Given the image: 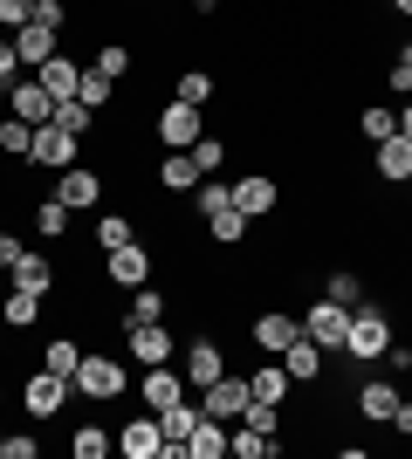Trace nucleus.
I'll use <instances>...</instances> for the list:
<instances>
[{
  "label": "nucleus",
  "mask_w": 412,
  "mask_h": 459,
  "mask_svg": "<svg viewBox=\"0 0 412 459\" xmlns=\"http://www.w3.org/2000/svg\"><path fill=\"white\" fill-rule=\"evenodd\" d=\"M227 453H234V459H275V453H282V432H255V425H227Z\"/></svg>",
  "instance_id": "nucleus-24"
},
{
  "label": "nucleus",
  "mask_w": 412,
  "mask_h": 459,
  "mask_svg": "<svg viewBox=\"0 0 412 459\" xmlns=\"http://www.w3.org/2000/svg\"><path fill=\"white\" fill-rule=\"evenodd\" d=\"M248 227H255V220H248L241 206H227V212H214V220H206V240H214V247H241V240H248Z\"/></svg>",
  "instance_id": "nucleus-28"
},
{
  "label": "nucleus",
  "mask_w": 412,
  "mask_h": 459,
  "mask_svg": "<svg viewBox=\"0 0 412 459\" xmlns=\"http://www.w3.org/2000/svg\"><path fill=\"white\" fill-rule=\"evenodd\" d=\"M35 76H41V90L56 96V103H69V96H76V82H83V62H76V56H48Z\"/></svg>",
  "instance_id": "nucleus-23"
},
{
  "label": "nucleus",
  "mask_w": 412,
  "mask_h": 459,
  "mask_svg": "<svg viewBox=\"0 0 412 459\" xmlns=\"http://www.w3.org/2000/svg\"><path fill=\"white\" fill-rule=\"evenodd\" d=\"M124 316H131V323H165V288H131V308H124Z\"/></svg>",
  "instance_id": "nucleus-38"
},
{
  "label": "nucleus",
  "mask_w": 412,
  "mask_h": 459,
  "mask_svg": "<svg viewBox=\"0 0 412 459\" xmlns=\"http://www.w3.org/2000/svg\"><path fill=\"white\" fill-rule=\"evenodd\" d=\"M103 281L124 288V295H131V288H145V281H152V247H145V240L110 247V254H103Z\"/></svg>",
  "instance_id": "nucleus-8"
},
{
  "label": "nucleus",
  "mask_w": 412,
  "mask_h": 459,
  "mask_svg": "<svg viewBox=\"0 0 412 459\" xmlns=\"http://www.w3.org/2000/svg\"><path fill=\"white\" fill-rule=\"evenodd\" d=\"M357 411H364L372 425H392V411H399V384L364 377V384H357Z\"/></svg>",
  "instance_id": "nucleus-25"
},
{
  "label": "nucleus",
  "mask_w": 412,
  "mask_h": 459,
  "mask_svg": "<svg viewBox=\"0 0 412 459\" xmlns=\"http://www.w3.org/2000/svg\"><path fill=\"white\" fill-rule=\"evenodd\" d=\"M131 391H137L145 411H165V404L186 398V370H179V364H145V377H137Z\"/></svg>",
  "instance_id": "nucleus-11"
},
{
  "label": "nucleus",
  "mask_w": 412,
  "mask_h": 459,
  "mask_svg": "<svg viewBox=\"0 0 412 459\" xmlns=\"http://www.w3.org/2000/svg\"><path fill=\"white\" fill-rule=\"evenodd\" d=\"M14 56L28 62V69H41L48 56H62V35H56V28H41V21H28V28H14Z\"/></svg>",
  "instance_id": "nucleus-21"
},
{
  "label": "nucleus",
  "mask_w": 412,
  "mask_h": 459,
  "mask_svg": "<svg viewBox=\"0 0 412 459\" xmlns=\"http://www.w3.org/2000/svg\"><path fill=\"white\" fill-rule=\"evenodd\" d=\"M83 391L90 404H118L124 391H131V370L118 364V357H103V350H83V364H76V377H69Z\"/></svg>",
  "instance_id": "nucleus-2"
},
{
  "label": "nucleus",
  "mask_w": 412,
  "mask_h": 459,
  "mask_svg": "<svg viewBox=\"0 0 412 459\" xmlns=\"http://www.w3.org/2000/svg\"><path fill=\"white\" fill-rule=\"evenodd\" d=\"M21 82V56H14V35L0 41V90H14Z\"/></svg>",
  "instance_id": "nucleus-45"
},
{
  "label": "nucleus",
  "mask_w": 412,
  "mask_h": 459,
  "mask_svg": "<svg viewBox=\"0 0 412 459\" xmlns=\"http://www.w3.org/2000/svg\"><path fill=\"white\" fill-rule=\"evenodd\" d=\"M7 110H14L21 124H56V96L41 90V76H21L14 90H7Z\"/></svg>",
  "instance_id": "nucleus-15"
},
{
  "label": "nucleus",
  "mask_w": 412,
  "mask_h": 459,
  "mask_svg": "<svg viewBox=\"0 0 412 459\" xmlns=\"http://www.w3.org/2000/svg\"><path fill=\"white\" fill-rule=\"evenodd\" d=\"M372 172L385 178V186H406V178H412V137H385V144H372Z\"/></svg>",
  "instance_id": "nucleus-19"
},
{
  "label": "nucleus",
  "mask_w": 412,
  "mask_h": 459,
  "mask_svg": "<svg viewBox=\"0 0 412 459\" xmlns=\"http://www.w3.org/2000/svg\"><path fill=\"white\" fill-rule=\"evenodd\" d=\"M35 323H41V295H28V288H14V281H7V295H0V329L28 336Z\"/></svg>",
  "instance_id": "nucleus-20"
},
{
  "label": "nucleus",
  "mask_w": 412,
  "mask_h": 459,
  "mask_svg": "<svg viewBox=\"0 0 412 459\" xmlns=\"http://www.w3.org/2000/svg\"><path fill=\"white\" fill-rule=\"evenodd\" d=\"M103 192H110V178L90 172V165H69V172H56V199L69 212H97L103 206Z\"/></svg>",
  "instance_id": "nucleus-9"
},
{
  "label": "nucleus",
  "mask_w": 412,
  "mask_h": 459,
  "mask_svg": "<svg viewBox=\"0 0 412 459\" xmlns=\"http://www.w3.org/2000/svg\"><path fill=\"white\" fill-rule=\"evenodd\" d=\"M69 220H76V212L62 206L56 192H48V199H35V212H28V227H35L41 240H62V233H69Z\"/></svg>",
  "instance_id": "nucleus-27"
},
{
  "label": "nucleus",
  "mask_w": 412,
  "mask_h": 459,
  "mask_svg": "<svg viewBox=\"0 0 412 459\" xmlns=\"http://www.w3.org/2000/svg\"><path fill=\"white\" fill-rule=\"evenodd\" d=\"M248 391H255L261 404H289V391H295V377L289 370H282V357H275V364H261L255 377H248Z\"/></svg>",
  "instance_id": "nucleus-26"
},
{
  "label": "nucleus",
  "mask_w": 412,
  "mask_h": 459,
  "mask_svg": "<svg viewBox=\"0 0 412 459\" xmlns=\"http://www.w3.org/2000/svg\"><path fill=\"white\" fill-rule=\"evenodd\" d=\"M7 459H41V439H28V432H7Z\"/></svg>",
  "instance_id": "nucleus-47"
},
{
  "label": "nucleus",
  "mask_w": 412,
  "mask_h": 459,
  "mask_svg": "<svg viewBox=\"0 0 412 459\" xmlns=\"http://www.w3.org/2000/svg\"><path fill=\"white\" fill-rule=\"evenodd\" d=\"M302 336H310V343H323L330 357H344V336H351V308L330 302V295H310V308H302Z\"/></svg>",
  "instance_id": "nucleus-4"
},
{
  "label": "nucleus",
  "mask_w": 412,
  "mask_h": 459,
  "mask_svg": "<svg viewBox=\"0 0 412 459\" xmlns=\"http://www.w3.org/2000/svg\"><path fill=\"white\" fill-rule=\"evenodd\" d=\"M28 165H41V172H69V165H83V137H69L62 124H35Z\"/></svg>",
  "instance_id": "nucleus-6"
},
{
  "label": "nucleus",
  "mask_w": 412,
  "mask_h": 459,
  "mask_svg": "<svg viewBox=\"0 0 412 459\" xmlns=\"http://www.w3.org/2000/svg\"><path fill=\"white\" fill-rule=\"evenodd\" d=\"M118 453L124 459H158L165 453V432H158V411H137L131 425L118 432Z\"/></svg>",
  "instance_id": "nucleus-16"
},
{
  "label": "nucleus",
  "mask_w": 412,
  "mask_h": 459,
  "mask_svg": "<svg viewBox=\"0 0 412 459\" xmlns=\"http://www.w3.org/2000/svg\"><path fill=\"white\" fill-rule=\"evenodd\" d=\"M357 137H364V144H385V137H399V110H385V103H364V110H357Z\"/></svg>",
  "instance_id": "nucleus-32"
},
{
  "label": "nucleus",
  "mask_w": 412,
  "mask_h": 459,
  "mask_svg": "<svg viewBox=\"0 0 412 459\" xmlns=\"http://www.w3.org/2000/svg\"><path fill=\"white\" fill-rule=\"evenodd\" d=\"M385 350H392V316H385L378 302H357L351 308V336H344V357H351V364H378Z\"/></svg>",
  "instance_id": "nucleus-1"
},
{
  "label": "nucleus",
  "mask_w": 412,
  "mask_h": 459,
  "mask_svg": "<svg viewBox=\"0 0 412 459\" xmlns=\"http://www.w3.org/2000/svg\"><path fill=\"white\" fill-rule=\"evenodd\" d=\"M124 240H137V220H131V212H118V206L97 212V247L110 254V247H124Z\"/></svg>",
  "instance_id": "nucleus-34"
},
{
  "label": "nucleus",
  "mask_w": 412,
  "mask_h": 459,
  "mask_svg": "<svg viewBox=\"0 0 412 459\" xmlns=\"http://www.w3.org/2000/svg\"><path fill=\"white\" fill-rule=\"evenodd\" d=\"M0 459H7V432H0Z\"/></svg>",
  "instance_id": "nucleus-51"
},
{
  "label": "nucleus",
  "mask_w": 412,
  "mask_h": 459,
  "mask_svg": "<svg viewBox=\"0 0 412 459\" xmlns=\"http://www.w3.org/2000/svg\"><path fill=\"white\" fill-rule=\"evenodd\" d=\"M76 103H90V110H110V103H118V82L103 76V69H83V82H76Z\"/></svg>",
  "instance_id": "nucleus-37"
},
{
  "label": "nucleus",
  "mask_w": 412,
  "mask_h": 459,
  "mask_svg": "<svg viewBox=\"0 0 412 459\" xmlns=\"http://www.w3.org/2000/svg\"><path fill=\"white\" fill-rule=\"evenodd\" d=\"M56 261H48V254H35V247H28V254H21V261H14V268H7V281H14V288H28V295H41V302H48V295H56Z\"/></svg>",
  "instance_id": "nucleus-17"
},
{
  "label": "nucleus",
  "mask_w": 412,
  "mask_h": 459,
  "mask_svg": "<svg viewBox=\"0 0 412 459\" xmlns=\"http://www.w3.org/2000/svg\"><path fill=\"white\" fill-rule=\"evenodd\" d=\"M199 178H206V172L193 165V152H158V192H172V199H179V192H193Z\"/></svg>",
  "instance_id": "nucleus-22"
},
{
  "label": "nucleus",
  "mask_w": 412,
  "mask_h": 459,
  "mask_svg": "<svg viewBox=\"0 0 412 459\" xmlns=\"http://www.w3.org/2000/svg\"><path fill=\"white\" fill-rule=\"evenodd\" d=\"M124 350H131V364H172L179 357V343H172V329L165 323H131V316H124Z\"/></svg>",
  "instance_id": "nucleus-7"
},
{
  "label": "nucleus",
  "mask_w": 412,
  "mask_h": 459,
  "mask_svg": "<svg viewBox=\"0 0 412 459\" xmlns=\"http://www.w3.org/2000/svg\"><path fill=\"white\" fill-rule=\"evenodd\" d=\"M399 137H412V96L399 103Z\"/></svg>",
  "instance_id": "nucleus-49"
},
{
  "label": "nucleus",
  "mask_w": 412,
  "mask_h": 459,
  "mask_svg": "<svg viewBox=\"0 0 412 459\" xmlns=\"http://www.w3.org/2000/svg\"><path fill=\"white\" fill-rule=\"evenodd\" d=\"M193 165H199L206 178H214L220 165H227V137H199V144H193Z\"/></svg>",
  "instance_id": "nucleus-42"
},
{
  "label": "nucleus",
  "mask_w": 412,
  "mask_h": 459,
  "mask_svg": "<svg viewBox=\"0 0 412 459\" xmlns=\"http://www.w3.org/2000/svg\"><path fill=\"white\" fill-rule=\"evenodd\" d=\"M323 364H330V350L310 343V336H295V343L282 350V370H289L295 384H323Z\"/></svg>",
  "instance_id": "nucleus-18"
},
{
  "label": "nucleus",
  "mask_w": 412,
  "mask_h": 459,
  "mask_svg": "<svg viewBox=\"0 0 412 459\" xmlns=\"http://www.w3.org/2000/svg\"><path fill=\"white\" fill-rule=\"evenodd\" d=\"M234 206L248 212V220H268V212L282 206V186H275L268 172H241L234 178Z\"/></svg>",
  "instance_id": "nucleus-13"
},
{
  "label": "nucleus",
  "mask_w": 412,
  "mask_h": 459,
  "mask_svg": "<svg viewBox=\"0 0 412 459\" xmlns=\"http://www.w3.org/2000/svg\"><path fill=\"white\" fill-rule=\"evenodd\" d=\"M90 69H103V76H110V82H124V76H131V48H124V41H103Z\"/></svg>",
  "instance_id": "nucleus-41"
},
{
  "label": "nucleus",
  "mask_w": 412,
  "mask_h": 459,
  "mask_svg": "<svg viewBox=\"0 0 412 459\" xmlns=\"http://www.w3.org/2000/svg\"><path fill=\"white\" fill-rule=\"evenodd\" d=\"M158 7H165V0H158Z\"/></svg>",
  "instance_id": "nucleus-53"
},
{
  "label": "nucleus",
  "mask_w": 412,
  "mask_h": 459,
  "mask_svg": "<svg viewBox=\"0 0 412 459\" xmlns=\"http://www.w3.org/2000/svg\"><path fill=\"white\" fill-rule=\"evenodd\" d=\"M69 453H76V459H103V453H118V432H103V425H76V432H69Z\"/></svg>",
  "instance_id": "nucleus-33"
},
{
  "label": "nucleus",
  "mask_w": 412,
  "mask_h": 459,
  "mask_svg": "<svg viewBox=\"0 0 412 459\" xmlns=\"http://www.w3.org/2000/svg\"><path fill=\"white\" fill-rule=\"evenodd\" d=\"M385 7H392V14H399V21H412V0H385Z\"/></svg>",
  "instance_id": "nucleus-50"
},
{
  "label": "nucleus",
  "mask_w": 412,
  "mask_h": 459,
  "mask_svg": "<svg viewBox=\"0 0 412 459\" xmlns=\"http://www.w3.org/2000/svg\"><path fill=\"white\" fill-rule=\"evenodd\" d=\"M35 21L62 35V28H69V0H35Z\"/></svg>",
  "instance_id": "nucleus-44"
},
{
  "label": "nucleus",
  "mask_w": 412,
  "mask_h": 459,
  "mask_svg": "<svg viewBox=\"0 0 412 459\" xmlns=\"http://www.w3.org/2000/svg\"><path fill=\"white\" fill-rule=\"evenodd\" d=\"M69 391H76V384L62 377V370L35 364V370H28V384H21V411H28V419H56L62 404H69Z\"/></svg>",
  "instance_id": "nucleus-5"
},
{
  "label": "nucleus",
  "mask_w": 412,
  "mask_h": 459,
  "mask_svg": "<svg viewBox=\"0 0 412 459\" xmlns=\"http://www.w3.org/2000/svg\"><path fill=\"white\" fill-rule=\"evenodd\" d=\"M295 336H302V316H289V308H261L255 323H248V343L268 350V357H282Z\"/></svg>",
  "instance_id": "nucleus-12"
},
{
  "label": "nucleus",
  "mask_w": 412,
  "mask_h": 459,
  "mask_svg": "<svg viewBox=\"0 0 412 459\" xmlns=\"http://www.w3.org/2000/svg\"><path fill=\"white\" fill-rule=\"evenodd\" d=\"M179 370H186V391L199 398L214 377H227V350H220L214 336H193V343H186V357H179Z\"/></svg>",
  "instance_id": "nucleus-10"
},
{
  "label": "nucleus",
  "mask_w": 412,
  "mask_h": 459,
  "mask_svg": "<svg viewBox=\"0 0 412 459\" xmlns=\"http://www.w3.org/2000/svg\"><path fill=\"white\" fill-rule=\"evenodd\" d=\"M41 364H48V370H62V377H76V364H83V343L69 336V329H56V336L41 343Z\"/></svg>",
  "instance_id": "nucleus-29"
},
{
  "label": "nucleus",
  "mask_w": 412,
  "mask_h": 459,
  "mask_svg": "<svg viewBox=\"0 0 412 459\" xmlns=\"http://www.w3.org/2000/svg\"><path fill=\"white\" fill-rule=\"evenodd\" d=\"M172 96H179V103H199V110H206V103L220 96V82H214V69H179Z\"/></svg>",
  "instance_id": "nucleus-30"
},
{
  "label": "nucleus",
  "mask_w": 412,
  "mask_h": 459,
  "mask_svg": "<svg viewBox=\"0 0 412 459\" xmlns=\"http://www.w3.org/2000/svg\"><path fill=\"white\" fill-rule=\"evenodd\" d=\"M323 295L344 302V308H357V302H364V274H357V268H330V274H323Z\"/></svg>",
  "instance_id": "nucleus-35"
},
{
  "label": "nucleus",
  "mask_w": 412,
  "mask_h": 459,
  "mask_svg": "<svg viewBox=\"0 0 412 459\" xmlns=\"http://www.w3.org/2000/svg\"><path fill=\"white\" fill-rule=\"evenodd\" d=\"M21 254H28V240H21V233H14V227H0V268H14Z\"/></svg>",
  "instance_id": "nucleus-46"
},
{
  "label": "nucleus",
  "mask_w": 412,
  "mask_h": 459,
  "mask_svg": "<svg viewBox=\"0 0 412 459\" xmlns=\"http://www.w3.org/2000/svg\"><path fill=\"white\" fill-rule=\"evenodd\" d=\"M234 206V186L227 178H199L193 186V220H214V212H227Z\"/></svg>",
  "instance_id": "nucleus-31"
},
{
  "label": "nucleus",
  "mask_w": 412,
  "mask_h": 459,
  "mask_svg": "<svg viewBox=\"0 0 412 459\" xmlns=\"http://www.w3.org/2000/svg\"><path fill=\"white\" fill-rule=\"evenodd\" d=\"M385 90H392L399 103L412 96V41H406V48H392V62H385Z\"/></svg>",
  "instance_id": "nucleus-39"
},
{
  "label": "nucleus",
  "mask_w": 412,
  "mask_h": 459,
  "mask_svg": "<svg viewBox=\"0 0 412 459\" xmlns=\"http://www.w3.org/2000/svg\"><path fill=\"white\" fill-rule=\"evenodd\" d=\"M248 398H255V391H248V377H234V370H227V377H214L206 391H199V404H206L214 419H227V425L248 411Z\"/></svg>",
  "instance_id": "nucleus-14"
},
{
  "label": "nucleus",
  "mask_w": 412,
  "mask_h": 459,
  "mask_svg": "<svg viewBox=\"0 0 412 459\" xmlns=\"http://www.w3.org/2000/svg\"><path fill=\"white\" fill-rule=\"evenodd\" d=\"M28 144H35V124H21L14 110L0 117V158H21L28 165Z\"/></svg>",
  "instance_id": "nucleus-36"
},
{
  "label": "nucleus",
  "mask_w": 412,
  "mask_h": 459,
  "mask_svg": "<svg viewBox=\"0 0 412 459\" xmlns=\"http://www.w3.org/2000/svg\"><path fill=\"white\" fill-rule=\"evenodd\" d=\"M35 21V0H0V28L14 35V28H28Z\"/></svg>",
  "instance_id": "nucleus-43"
},
{
  "label": "nucleus",
  "mask_w": 412,
  "mask_h": 459,
  "mask_svg": "<svg viewBox=\"0 0 412 459\" xmlns=\"http://www.w3.org/2000/svg\"><path fill=\"white\" fill-rule=\"evenodd\" d=\"M392 432H399V439H412V398H399V411H392Z\"/></svg>",
  "instance_id": "nucleus-48"
},
{
  "label": "nucleus",
  "mask_w": 412,
  "mask_h": 459,
  "mask_svg": "<svg viewBox=\"0 0 412 459\" xmlns=\"http://www.w3.org/2000/svg\"><path fill=\"white\" fill-rule=\"evenodd\" d=\"M406 377H412V357H406Z\"/></svg>",
  "instance_id": "nucleus-52"
},
{
  "label": "nucleus",
  "mask_w": 412,
  "mask_h": 459,
  "mask_svg": "<svg viewBox=\"0 0 412 459\" xmlns=\"http://www.w3.org/2000/svg\"><path fill=\"white\" fill-rule=\"evenodd\" d=\"M152 137H158V152H193L199 137H206V110L199 103H165V110L152 117Z\"/></svg>",
  "instance_id": "nucleus-3"
},
{
  "label": "nucleus",
  "mask_w": 412,
  "mask_h": 459,
  "mask_svg": "<svg viewBox=\"0 0 412 459\" xmlns=\"http://www.w3.org/2000/svg\"><path fill=\"white\" fill-rule=\"evenodd\" d=\"M56 124H62V131H69V137H90V131H97V110L69 96V103H56Z\"/></svg>",
  "instance_id": "nucleus-40"
}]
</instances>
